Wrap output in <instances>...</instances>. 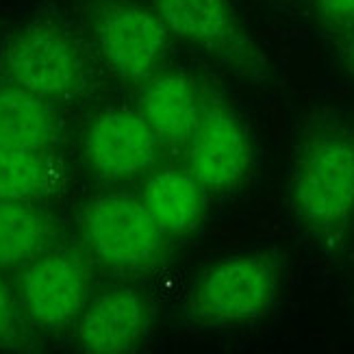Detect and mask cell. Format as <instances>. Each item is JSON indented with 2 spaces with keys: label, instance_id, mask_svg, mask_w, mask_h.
I'll use <instances>...</instances> for the list:
<instances>
[{
  "label": "cell",
  "instance_id": "obj_1",
  "mask_svg": "<svg viewBox=\"0 0 354 354\" xmlns=\"http://www.w3.org/2000/svg\"><path fill=\"white\" fill-rule=\"evenodd\" d=\"M100 68L89 39L50 15L18 24L0 41V79L55 106L87 98L98 87Z\"/></svg>",
  "mask_w": 354,
  "mask_h": 354
},
{
  "label": "cell",
  "instance_id": "obj_2",
  "mask_svg": "<svg viewBox=\"0 0 354 354\" xmlns=\"http://www.w3.org/2000/svg\"><path fill=\"white\" fill-rule=\"evenodd\" d=\"M291 205L306 230L337 243L354 215L352 137L335 127H315L302 137L291 167Z\"/></svg>",
  "mask_w": 354,
  "mask_h": 354
},
{
  "label": "cell",
  "instance_id": "obj_3",
  "mask_svg": "<svg viewBox=\"0 0 354 354\" xmlns=\"http://www.w3.org/2000/svg\"><path fill=\"white\" fill-rule=\"evenodd\" d=\"M283 268L270 252L226 257L198 276L187 300L194 322L233 328L266 317L281 296Z\"/></svg>",
  "mask_w": 354,
  "mask_h": 354
},
{
  "label": "cell",
  "instance_id": "obj_4",
  "mask_svg": "<svg viewBox=\"0 0 354 354\" xmlns=\"http://www.w3.org/2000/svg\"><path fill=\"white\" fill-rule=\"evenodd\" d=\"M83 18L102 68L120 81L142 85L163 68L172 35L150 3L85 0Z\"/></svg>",
  "mask_w": 354,
  "mask_h": 354
},
{
  "label": "cell",
  "instance_id": "obj_5",
  "mask_svg": "<svg viewBox=\"0 0 354 354\" xmlns=\"http://www.w3.org/2000/svg\"><path fill=\"white\" fill-rule=\"evenodd\" d=\"M79 230L89 257L115 272H150L165 254L167 235L142 196L124 192L91 196L79 211Z\"/></svg>",
  "mask_w": 354,
  "mask_h": 354
},
{
  "label": "cell",
  "instance_id": "obj_6",
  "mask_svg": "<svg viewBox=\"0 0 354 354\" xmlns=\"http://www.w3.org/2000/svg\"><path fill=\"white\" fill-rule=\"evenodd\" d=\"M172 39L205 53L254 85L270 79V61L233 0H148Z\"/></svg>",
  "mask_w": 354,
  "mask_h": 354
},
{
  "label": "cell",
  "instance_id": "obj_7",
  "mask_svg": "<svg viewBox=\"0 0 354 354\" xmlns=\"http://www.w3.org/2000/svg\"><path fill=\"white\" fill-rule=\"evenodd\" d=\"M89 257L72 245H53L22 268L18 279L20 309L30 326L59 333L76 326L91 300Z\"/></svg>",
  "mask_w": 354,
  "mask_h": 354
},
{
  "label": "cell",
  "instance_id": "obj_8",
  "mask_svg": "<svg viewBox=\"0 0 354 354\" xmlns=\"http://www.w3.org/2000/svg\"><path fill=\"white\" fill-rule=\"evenodd\" d=\"M187 148V170L209 194L243 187L254 167V146L241 115L220 94L207 89L203 115Z\"/></svg>",
  "mask_w": 354,
  "mask_h": 354
},
{
  "label": "cell",
  "instance_id": "obj_9",
  "mask_svg": "<svg viewBox=\"0 0 354 354\" xmlns=\"http://www.w3.org/2000/svg\"><path fill=\"white\" fill-rule=\"evenodd\" d=\"M163 144L140 109L100 111L83 135V159L98 178L127 183L155 170Z\"/></svg>",
  "mask_w": 354,
  "mask_h": 354
},
{
  "label": "cell",
  "instance_id": "obj_10",
  "mask_svg": "<svg viewBox=\"0 0 354 354\" xmlns=\"http://www.w3.org/2000/svg\"><path fill=\"white\" fill-rule=\"evenodd\" d=\"M152 309L142 291L109 287L94 296L76 322V346L91 354H122L140 348L150 333Z\"/></svg>",
  "mask_w": 354,
  "mask_h": 354
},
{
  "label": "cell",
  "instance_id": "obj_11",
  "mask_svg": "<svg viewBox=\"0 0 354 354\" xmlns=\"http://www.w3.org/2000/svg\"><path fill=\"white\" fill-rule=\"evenodd\" d=\"M207 89L192 74L159 70L142 83L140 106L163 146H185L203 115Z\"/></svg>",
  "mask_w": 354,
  "mask_h": 354
},
{
  "label": "cell",
  "instance_id": "obj_12",
  "mask_svg": "<svg viewBox=\"0 0 354 354\" xmlns=\"http://www.w3.org/2000/svg\"><path fill=\"white\" fill-rule=\"evenodd\" d=\"M61 140L64 124L57 106L0 79V146L55 152Z\"/></svg>",
  "mask_w": 354,
  "mask_h": 354
},
{
  "label": "cell",
  "instance_id": "obj_13",
  "mask_svg": "<svg viewBox=\"0 0 354 354\" xmlns=\"http://www.w3.org/2000/svg\"><path fill=\"white\" fill-rule=\"evenodd\" d=\"M207 189L187 167H163L144 183L142 200L167 237L187 235L207 211Z\"/></svg>",
  "mask_w": 354,
  "mask_h": 354
},
{
  "label": "cell",
  "instance_id": "obj_14",
  "mask_svg": "<svg viewBox=\"0 0 354 354\" xmlns=\"http://www.w3.org/2000/svg\"><path fill=\"white\" fill-rule=\"evenodd\" d=\"M66 187V165L53 150L0 146V200L41 205Z\"/></svg>",
  "mask_w": 354,
  "mask_h": 354
},
{
  "label": "cell",
  "instance_id": "obj_15",
  "mask_svg": "<svg viewBox=\"0 0 354 354\" xmlns=\"http://www.w3.org/2000/svg\"><path fill=\"white\" fill-rule=\"evenodd\" d=\"M57 220L41 205L0 200V270H22L57 243Z\"/></svg>",
  "mask_w": 354,
  "mask_h": 354
},
{
  "label": "cell",
  "instance_id": "obj_16",
  "mask_svg": "<svg viewBox=\"0 0 354 354\" xmlns=\"http://www.w3.org/2000/svg\"><path fill=\"white\" fill-rule=\"evenodd\" d=\"M28 319L24 317L18 296L0 279V352H22L28 350L30 339Z\"/></svg>",
  "mask_w": 354,
  "mask_h": 354
},
{
  "label": "cell",
  "instance_id": "obj_17",
  "mask_svg": "<svg viewBox=\"0 0 354 354\" xmlns=\"http://www.w3.org/2000/svg\"><path fill=\"white\" fill-rule=\"evenodd\" d=\"M317 13L333 26H354V0H315Z\"/></svg>",
  "mask_w": 354,
  "mask_h": 354
},
{
  "label": "cell",
  "instance_id": "obj_18",
  "mask_svg": "<svg viewBox=\"0 0 354 354\" xmlns=\"http://www.w3.org/2000/svg\"><path fill=\"white\" fill-rule=\"evenodd\" d=\"M344 55H346L348 66L354 70V26L350 28V35H348V39H346V46H344Z\"/></svg>",
  "mask_w": 354,
  "mask_h": 354
},
{
  "label": "cell",
  "instance_id": "obj_19",
  "mask_svg": "<svg viewBox=\"0 0 354 354\" xmlns=\"http://www.w3.org/2000/svg\"><path fill=\"white\" fill-rule=\"evenodd\" d=\"M352 148H354V135H352Z\"/></svg>",
  "mask_w": 354,
  "mask_h": 354
}]
</instances>
